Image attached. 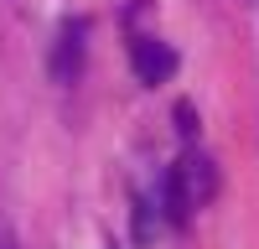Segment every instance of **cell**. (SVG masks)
Here are the masks:
<instances>
[{"instance_id": "cell-7", "label": "cell", "mask_w": 259, "mask_h": 249, "mask_svg": "<svg viewBox=\"0 0 259 249\" xmlns=\"http://www.w3.org/2000/svg\"><path fill=\"white\" fill-rule=\"evenodd\" d=\"M249 6H259V0H249Z\"/></svg>"}, {"instance_id": "cell-6", "label": "cell", "mask_w": 259, "mask_h": 249, "mask_svg": "<svg viewBox=\"0 0 259 249\" xmlns=\"http://www.w3.org/2000/svg\"><path fill=\"white\" fill-rule=\"evenodd\" d=\"M177 135H182V140H192V135H197V109H192L187 99L177 104Z\"/></svg>"}, {"instance_id": "cell-1", "label": "cell", "mask_w": 259, "mask_h": 249, "mask_svg": "<svg viewBox=\"0 0 259 249\" xmlns=\"http://www.w3.org/2000/svg\"><path fill=\"white\" fill-rule=\"evenodd\" d=\"M177 47L171 42H156V36H135L130 42V68H135V78L145 83V89H156V83H166L171 73H177Z\"/></svg>"}, {"instance_id": "cell-8", "label": "cell", "mask_w": 259, "mask_h": 249, "mask_svg": "<svg viewBox=\"0 0 259 249\" xmlns=\"http://www.w3.org/2000/svg\"><path fill=\"white\" fill-rule=\"evenodd\" d=\"M0 249H6V244H0Z\"/></svg>"}, {"instance_id": "cell-3", "label": "cell", "mask_w": 259, "mask_h": 249, "mask_svg": "<svg viewBox=\"0 0 259 249\" xmlns=\"http://www.w3.org/2000/svg\"><path fill=\"white\" fill-rule=\"evenodd\" d=\"M177 177H182V187H187L192 208H207L212 197H218V187H223V177H218V161H212L207 151H187V156L177 161Z\"/></svg>"}, {"instance_id": "cell-5", "label": "cell", "mask_w": 259, "mask_h": 249, "mask_svg": "<svg viewBox=\"0 0 259 249\" xmlns=\"http://www.w3.org/2000/svg\"><path fill=\"white\" fill-rule=\"evenodd\" d=\"M150 234H156V208H150L145 197H135V239L145 244Z\"/></svg>"}, {"instance_id": "cell-2", "label": "cell", "mask_w": 259, "mask_h": 249, "mask_svg": "<svg viewBox=\"0 0 259 249\" xmlns=\"http://www.w3.org/2000/svg\"><path fill=\"white\" fill-rule=\"evenodd\" d=\"M83 52H89V21H68L52 42V62H47L52 83H73L83 73Z\"/></svg>"}, {"instance_id": "cell-4", "label": "cell", "mask_w": 259, "mask_h": 249, "mask_svg": "<svg viewBox=\"0 0 259 249\" xmlns=\"http://www.w3.org/2000/svg\"><path fill=\"white\" fill-rule=\"evenodd\" d=\"M161 213H166L171 228H182V223L192 218V197H187V187H182V177H177V166H171L166 182H161Z\"/></svg>"}]
</instances>
